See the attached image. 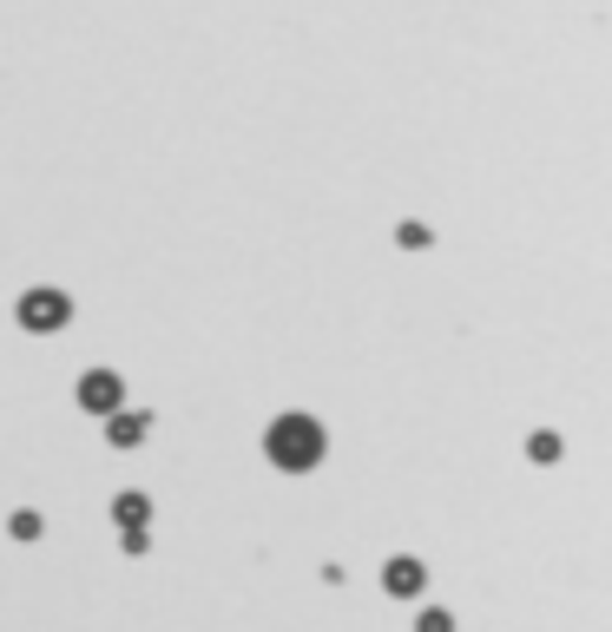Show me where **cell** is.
I'll return each instance as SVG.
<instances>
[{"label":"cell","instance_id":"cell-1","mask_svg":"<svg viewBox=\"0 0 612 632\" xmlns=\"http://www.w3.org/2000/svg\"><path fill=\"white\" fill-rule=\"evenodd\" d=\"M264 455H270V468H283V475H310V468L330 455V435H323L316 415H277V422L264 429Z\"/></svg>","mask_w":612,"mask_h":632},{"label":"cell","instance_id":"cell-2","mask_svg":"<svg viewBox=\"0 0 612 632\" xmlns=\"http://www.w3.org/2000/svg\"><path fill=\"white\" fill-rule=\"evenodd\" d=\"M13 317H20V330H33V336H53V330H66L73 323V297L66 290H26L20 303H13Z\"/></svg>","mask_w":612,"mask_h":632},{"label":"cell","instance_id":"cell-3","mask_svg":"<svg viewBox=\"0 0 612 632\" xmlns=\"http://www.w3.org/2000/svg\"><path fill=\"white\" fill-rule=\"evenodd\" d=\"M73 396H79V409H86V415H112V409H119V396H125V382H119V369H86Z\"/></svg>","mask_w":612,"mask_h":632},{"label":"cell","instance_id":"cell-4","mask_svg":"<svg viewBox=\"0 0 612 632\" xmlns=\"http://www.w3.org/2000/svg\"><path fill=\"white\" fill-rule=\"evenodd\" d=\"M382 587H389V600H415L429 587V567L422 561H389L382 567Z\"/></svg>","mask_w":612,"mask_h":632},{"label":"cell","instance_id":"cell-5","mask_svg":"<svg viewBox=\"0 0 612 632\" xmlns=\"http://www.w3.org/2000/svg\"><path fill=\"white\" fill-rule=\"evenodd\" d=\"M145 435H152V415H132V409H112L105 415V442L112 448H138Z\"/></svg>","mask_w":612,"mask_h":632},{"label":"cell","instance_id":"cell-6","mask_svg":"<svg viewBox=\"0 0 612 632\" xmlns=\"http://www.w3.org/2000/svg\"><path fill=\"white\" fill-rule=\"evenodd\" d=\"M112 521H119V528H152V501H145V495H119V501H112Z\"/></svg>","mask_w":612,"mask_h":632},{"label":"cell","instance_id":"cell-7","mask_svg":"<svg viewBox=\"0 0 612 632\" xmlns=\"http://www.w3.org/2000/svg\"><path fill=\"white\" fill-rule=\"evenodd\" d=\"M40 534H46V521H40L33 508H20V514H13V541H40Z\"/></svg>","mask_w":612,"mask_h":632},{"label":"cell","instance_id":"cell-8","mask_svg":"<svg viewBox=\"0 0 612 632\" xmlns=\"http://www.w3.org/2000/svg\"><path fill=\"white\" fill-rule=\"evenodd\" d=\"M415 632H455V620H448V613H422V627Z\"/></svg>","mask_w":612,"mask_h":632}]
</instances>
